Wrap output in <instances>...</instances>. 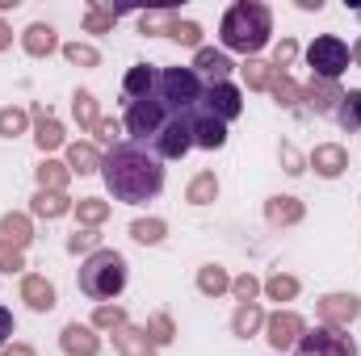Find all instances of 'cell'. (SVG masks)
Wrapping results in <instances>:
<instances>
[{"label":"cell","instance_id":"6da1fadb","mask_svg":"<svg viewBox=\"0 0 361 356\" xmlns=\"http://www.w3.org/2000/svg\"><path fill=\"white\" fill-rule=\"evenodd\" d=\"M101 177H105V189L118 201L139 205V201L160 197V189H164V160L152 147H143V143H118L101 160Z\"/></svg>","mask_w":361,"mask_h":356},{"label":"cell","instance_id":"7a4b0ae2","mask_svg":"<svg viewBox=\"0 0 361 356\" xmlns=\"http://www.w3.org/2000/svg\"><path fill=\"white\" fill-rule=\"evenodd\" d=\"M269 34H273V13H269V4H261V0H240V4H231V8L223 13V21H219L223 46H227V51H240V55H248V59L269 46Z\"/></svg>","mask_w":361,"mask_h":356},{"label":"cell","instance_id":"3957f363","mask_svg":"<svg viewBox=\"0 0 361 356\" xmlns=\"http://www.w3.org/2000/svg\"><path fill=\"white\" fill-rule=\"evenodd\" d=\"M126 289V260L114 248H97L80 265V293L92 302H109Z\"/></svg>","mask_w":361,"mask_h":356},{"label":"cell","instance_id":"277c9868","mask_svg":"<svg viewBox=\"0 0 361 356\" xmlns=\"http://www.w3.org/2000/svg\"><path fill=\"white\" fill-rule=\"evenodd\" d=\"M202 76L193 68H164L156 80V96L169 113H193L202 105Z\"/></svg>","mask_w":361,"mask_h":356},{"label":"cell","instance_id":"5b68a950","mask_svg":"<svg viewBox=\"0 0 361 356\" xmlns=\"http://www.w3.org/2000/svg\"><path fill=\"white\" fill-rule=\"evenodd\" d=\"M169 117H173V113L160 105V96H147V101H130V105H126V122H122V126L130 130V143H143V147H147V143L164 130Z\"/></svg>","mask_w":361,"mask_h":356},{"label":"cell","instance_id":"8992f818","mask_svg":"<svg viewBox=\"0 0 361 356\" xmlns=\"http://www.w3.org/2000/svg\"><path fill=\"white\" fill-rule=\"evenodd\" d=\"M349 46L341 42V38H332V34H324V38H315L311 46H307V63H311V72H315V80H336L345 68H349Z\"/></svg>","mask_w":361,"mask_h":356},{"label":"cell","instance_id":"52a82bcc","mask_svg":"<svg viewBox=\"0 0 361 356\" xmlns=\"http://www.w3.org/2000/svg\"><path fill=\"white\" fill-rule=\"evenodd\" d=\"M189 147H193V113H173L164 122V130L152 139V151L160 160H180Z\"/></svg>","mask_w":361,"mask_h":356},{"label":"cell","instance_id":"ba28073f","mask_svg":"<svg viewBox=\"0 0 361 356\" xmlns=\"http://www.w3.org/2000/svg\"><path fill=\"white\" fill-rule=\"evenodd\" d=\"M294 356H357V344H353V336H345L336 327H315L298 340Z\"/></svg>","mask_w":361,"mask_h":356},{"label":"cell","instance_id":"9c48e42d","mask_svg":"<svg viewBox=\"0 0 361 356\" xmlns=\"http://www.w3.org/2000/svg\"><path fill=\"white\" fill-rule=\"evenodd\" d=\"M302 336H307V323H302L294 310H277V314L265 319V340L273 344V352L277 356H286L290 348H298Z\"/></svg>","mask_w":361,"mask_h":356},{"label":"cell","instance_id":"30bf717a","mask_svg":"<svg viewBox=\"0 0 361 356\" xmlns=\"http://www.w3.org/2000/svg\"><path fill=\"white\" fill-rule=\"evenodd\" d=\"M197 109H206L210 117H219V122H235L240 117V109H244V96H240V89L235 84H206V92H202V105Z\"/></svg>","mask_w":361,"mask_h":356},{"label":"cell","instance_id":"8fae6325","mask_svg":"<svg viewBox=\"0 0 361 356\" xmlns=\"http://www.w3.org/2000/svg\"><path fill=\"white\" fill-rule=\"evenodd\" d=\"M357 314H361V298L357 293H324V298H319V319H324V327L345 331Z\"/></svg>","mask_w":361,"mask_h":356},{"label":"cell","instance_id":"7c38bea8","mask_svg":"<svg viewBox=\"0 0 361 356\" xmlns=\"http://www.w3.org/2000/svg\"><path fill=\"white\" fill-rule=\"evenodd\" d=\"M227 143V122L210 117L206 109H193V147H206V151H219Z\"/></svg>","mask_w":361,"mask_h":356},{"label":"cell","instance_id":"4fadbf2b","mask_svg":"<svg viewBox=\"0 0 361 356\" xmlns=\"http://www.w3.org/2000/svg\"><path fill=\"white\" fill-rule=\"evenodd\" d=\"M307 164H311L324 180H332V177H341V172L349 168V151H345L341 143H324V147H315V151H311V160H307Z\"/></svg>","mask_w":361,"mask_h":356},{"label":"cell","instance_id":"5bb4252c","mask_svg":"<svg viewBox=\"0 0 361 356\" xmlns=\"http://www.w3.org/2000/svg\"><path fill=\"white\" fill-rule=\"evenodd\" d=\"M341 84L336 80H315L311 76V84L302 89V101H307V109H315V113H336V105H341Z\"/></svg>","mask_w":361,"mask_h":356},{"label":"cell","instance_id":"9a60e30c","mask_svg":"<svg viewBox=\"0 0 361 356\" xmlns=\"http://www.w3.org/2000/svg\"><path fill=\"white\" fill-rule=\"evenodd\" d=\"M34 143H38V151L63 147V126L55 122V113L47 105H34Z\"/></svg>","mask_w":361,"mask_h":356},{"label":"cell","instance_id":"2e32d148","mask_svg":"<svg viewBox=\"0 0 361 356\" xmlns=\"http://www.w3.org/2000/svg\"><path fill=\"white\" fill-rule=\"evenodd\" d=\"M156 80H160V72H156L152 63H135V68L126 72V80H122L126 101H147V96H156Z\"/></svg>","mask_w":361,"mask_h":356},{"label":"cell","instance_id":"e0dca14e","mask_svg":"<svg viewBox=\"0 0 361 356\" xmlns=\"http://www.w3.org/2000/svg\"><path fill=\"white\" fill-rule=\"evenodd\" d=\"M21 302L30 306V310H51L55 306V285L47 281V276H38V272H30V276H21Z\"/></svg>","mask_w":361,"mask_h":356},{"label":"cell","instance_id":"ac0fdd59","mask_svg":"<svg viewBox=\"0 0 361 356\" xmlns=\"http://www.w3.org/2000/svg\"><path fill=\"white\" fill-rule=\"evenodd\" d=\"M59 344H63L68 356H97L101 352V340L92 336V327H85V323H68L63 336H59Z\"/></svg>","mask_w":361,"mask_h":356},{"label":"cell","instance_id":"d6986e66","mask_svg":"<svg viewBox=\"0 0 361 356\" xmlns=\"http://www.w3.org/2000/svg\"><path fill=\"white\" fill-rule=\"evenodd\" d=\"M21 46H25V55H34V59H47L51 51H59V34H55L47 21H34V25L21 34Z\"/></svg>","mask_w":361,"mask_h":356},{"label":"cell","instance_id":"ffe728a7","mask_svg":"<svg viewBox=\"0 0 361 356\" xmlns=\"http://www.w3.org/2000/svg\"><path fill=\"white\" fill-rule=\"evenodd\" d=\"M231 68H235V63H231L223 51H210V46H202V51H197V59H193V72H197V76H206L210 84H223Z\"/></svg>","mask_w":361,"mask_h":356},{"label":"cell","instance_id":"44dd1931","mask_svg":"<svg viewBox=\"0 0 361 356\" xmlns=\"http://www.w3.org/2000/svg\"><path fill=\"white\" fill-rule=\"evenodd\" d=\"M114 348L122 356H156V344L147 340V331L143 327H130V323L114 331Z\"/></svg>","mask_w":361,"mask_h":356},{"label":"cell","instance_id":"7402d4cb","mask_svg":"<svg viewBox=\"0 0 361 356\" xmlns=\"http://www.w3.org/2000/svg\"><path fill=\"white\" fill-rule=\"evenodd\" d=\"M265 218L273 227H294V222H302V201L298 197H269L265 201Z\"/></svg>","mask_w":361,"mask_h":356},{"label":"cell","instance_id":"603a6c76","mask_svg":"<svg viewBox=\"0 0 361 356\" xmlns=\"http://www.w3.org/2000/svg\"><path fill=\"white\" fill-rule=\"evenodd\" d=\"M101 151L92 147V143H72L68 147V172H80V177H92V172H101Z\"/></svg>","mask_w":361,"mask_h":356},{"label":"cell","instance_id":"cb8c5ba5","mask_svg":"<svg viewBox=\"0 0 361 356\" xmlns=\"http://www.w3.org/2000/svg\"><path fill=\"white\" fill-rule=\"evenodd\" d=\"M0 235H4V243H13L17 252H25L30 239H34V227H30L25 214H4V218H0Z\"/></svg>","mask_w":361,"mask_h":356},{"label":"cell","instance_id":"d4e9b609","mask_svg":"<svg viewBox=\"0 0 361 356\" xmlns=\"http://www.w3.org/2000/svg\"><path fill=\"white\" fill-rule=\"evenodd\" d=\"M265 327V310L257 306V302H244L235 314H231V331L240 336V340H248V336H257Z\"/></svg>","mask_w":361,"mask_h":356},{"label":"cell","instance_id":"484cf974","mask_svg":"<svg viewBox=\"0 0 361 356\" xmlns=\"http://www.w3.org/2000/svg\"><path fill=\"white\" fill-rule=\"evenodd\" d=\"M30 210H34L38 218H47V222H51V218H63V214L72 210V201H68L63 193H47V189H38V193H34V201H30Z\"/></svg>","mask_w":361,"mask_h":356},{"label":"cell","instance_id":"4316f807","mask_svg":"<svg viewBox=\"0 0 361 356\" xmlns=\"http://www.w3.org/2000/svg\"><path fill=\"white\" fill-rule=\"evenodd\" d=\"M214 197H219V177L214 172H197V177L189 180V189H185L189 205H210Z\"/></svg>","mask_w":361,"mask_h":356},{"label":"cell","instance_id":"83f0119b","mask_svg":"<svg viewBox=\"0 0 361 356\" xmlns=\"http://www.w3.org/2000/svg\"><path fill=\"white\" fill-rule=\"evenodd\" d=\"M34 172H38V189H47V193H63L68 189V177H72L68 164H59V160H42Z\"/></svg>","mask_w":361,"mask_h":356},{"label":"cell","instance_id":"f1b7e54d","mask_svg":"<svg viewBox=\"0 0 361 356\" xmlns=\"http://www.w3.org/2000/svg\"><path fill=\"white\" fill-rule=\"evenodd\" d=\"M197 289H202L206 298H219V293H227V289H231V276H227V268L202 265V268H197Z\"/></svg>","mask_w":361,"mask_h":356},{"label":"cell","instance_id":"f546056e","mask_svg":"<svg viewBox=\"0 0 361 356\" xmlns=\"http://www.w3.org/2000/svg\"><path fill=\"white\" fill-rule=\"evenodd\" d=\"M269 92H273V101H277L281 109H298V105H302V89H298V84H294L286 72H273Z\"/></svg>","mask_w":361,"mask_h":356},{"label":"cell","instance_id":"4dcf8cb0","mask_svg":"<svg viewBox=\"0 0 361 356\" xmlns=\"http://www.w3.org/2000/svg\"><path fill=\"white\" fill-rule=\"evenodd\" d=\"M336 122L345 130H361V89H349L336 105Z\"/></svg>","mask_w":361,"mask_h":356},{"label":"cell","instance_id":"1f68e13d","mask_svg":"<svg viewBox=\"0 0 361 356\" xmlns=\"http://www.w3.org/2000/svg\"><path fill=\"white\" fill-rule=\"evenodd\" d=\"M169 38L180 42V46H197V51H202V25H197V21H180L177 13L169 17Z\"/></svg>","mask_w":361,"mask_h":356},{"label":"cell","instance_id":"d6a6232c","mask_svg":"<svg viewBox=\"0 0 361 356\" xmlns=\"http://www.w3.org/2000/svg\"><path fill=\"white\" fill-rule=\"evenodd\" d=\"M72 210H76L80 227H101V222L109 218V201H101V197H85V201H76Z\"/></svg>","mask_w":361,"mask_h":356},{"label":"cell","instance_id":"836d02e7","mask_svg":"<svg viewBox=\"0 0 361 356\" xmlns=\"http://www.w3.org/2000/svg\"><path fill=\"white\" fill-rule=\"evenodd\" d=\"M72 113H76L80 130H97V122H101V117H97V96H92V92H85V89L72 96Z\"/></svg>","mask_w":361,"mask_h":356},{"label":"cell","instance_id":"e575fe53","mask_svg":"<svg viewBox=\"0 0 361 356\" xmlns=\"http://www.w3.org/2000/svg\"><path fill=\"white\" fill-rule=\"evenodd\" d=\"M164 235H169V227H164L160 218H139V222L130 227V239H135V243H147V248H152V243H164Z\"/></svg>","mask_w":361,"mask_h":356},{"label":"cell","instance_id":"d590c367","mask_svg":"<svg viewBox=\"0 0 361 356\" xmlns=\"http://www.w3.org/2000/svg\"><path fill=\"white\" fill-rule=\"evenodd\" d=\"M143 331H147V340H152L156 348H164V344H173V340H177V323H173L169 314H152Z\"/></svg>","mask_w":361,"mask_h":356},{"label":"cell","instance_id":"8d00e7d4","mask_svg":"<svg viewBox=\"0 0 361 356\" xmlns=\"http://www.w3.org/2000/svg\"><path fill=\"white\" fill-rule=\"evenodd\" d=\"M265 293H269L273 302H290V298H298V276H290V272H273L269 281H265Z\"/></svg>","mask_w":361,"mask_h":356},{"label":"cell","instance_id":"74e56055","mask_svg":"<svg viewBox=\"0 0 361 356\" xmlns=\"http://www.w3.org/2000/svg\"><path fill=\"white\" fill-rule=\"evenodd\" d=\"M25 122H30L25 109H17V105L0 109V139H17V134H25Z\"/></svg>","mask_w":361,"mask_h":356},{"label":"cell","instance_id":"f35d334b","mask_svg":"<svg viewBox=\"0 0 361 356\" xmlns=\"http://www.w3.org/2000/svg\"><path fill=\"white\" fill-rule=\"evenodd\" d=\"M63 59L76 63V68H97V63H101V51L89 46V42H68V46H63Z\"/></svg>","mask_w":361,"mask_h":356},{"label":"cell","instance_id":"ab89813d","mask_svg":"<svg viewBox=\"0 0 361 356\" xmlns=\"http://www.w3.org/2000/svg\"><path fill=\"white\" fill-rule=\"evenodd\" d=\"M240 72H244V84H248V89H269V84H273V63L248 59V63H244Z\"/></svg>","mask_w":361,"mask_h":356},{"label":"cell","instance_id":"60d3db41","mask_svg":"<svg viewBox=\"0 0 361 356\" xmlns=\"http://www.w3.org/2000/svg\"><path fill=\"white\" fill-rule=\"evenodd\" d=\"M114 21H118V13L105 8V4H89V13H85V30H89V34H105V30H114Z\"/></svg>","mask_w":361,"mask_h":356},{"label":"cell","instance_id":"b9f144b4","mask_svg":"<svg viewBox=\"0 0 361 356\" xmlns=\"http://www.w3.org/2000/svg\"><path fill=\"white\" fill-rule=\"evenodd\" d=\"M97 248H101V235H97V227H80V231H76V235H68V252H72V256H80V252H97Z\"/></svg>","mask_w":361,"mask_h":356},{"label":"cell","instance_id":"7bdbcfd3","mask_svg":"<svg viewBox=\"0 0 361 356\" xmlns=\"http://www.w3.org/2000/svg\"><path fill=\"white\" fill-rule=\"evenodd\" d=\"M92 327L118 331V327H126V310H122V306H97V310H92Z\"/></svg>","mask_w":361,"mask_h":356},{"label":"cell","instance_id":"ee69618b","mask_svg":"<svg viewBox=\"0 0 361 356\" xmlns=\"http://www.w3.org/2000/svg\"><path fill=\"white\" fill-rule=\"evenodd\" d=\"M231 293L240 298V306H244V302H257V293H261V281H257L252 272H244V276H235V281H231Z\"/></svg>","mask_w":361,"mask_h":356},{"label":"cell","instance_id":"f6af8a7d","mask_svg":"<svg viewBox=\"0 0 361 356\" xmlns=\"http://www.w3.org/2000/svg\"><path fill=\"white\" fill-rule=\"evenodd\" d=\"M294 59H298V42H294V38H281L277 51H273V72H286Z\"/></svg>","mask_w":361,"mask_h":356},{"label":"cell","instance_id":"bcb514c9","mask_svg":"<svg viewBox=\"0 0 361 356\" xmlns=\"http://www.w3.org/2000/svg\"><path fill=\"white\" fill-rule=\"evenodd\" d=\"M169 17L173 13H143L139 17V30L143 34H169Z\"/></svg>","mask_w":361,"mask_h":356},{"label":"cell","instance_id":"7dc6e473","mask_svg":"<svg viewBox=\"0 0 361 356\" xmlns=\"http://www.w3.org/2000/svg\"><path fill=\"white\" fill-rule=\"evenodd\" d=\"M21 268H25L21 252H17L13 243H4V239H0V272H21Z\"/></svg>","mask_w":361,"mask_h":356},{"label":"cell","instance_id":"c3c4849f","mask_svg":"<svg viewBox=\"0 0 361 356\" xmlns=\"http://www.w3.org/2000/svg\"><path fill=\"white\" fill-rule=\"evenodd\" d=\"M281 164H286V172H290V177L307 172V160H302V155H298V151H294L290 143H281Z\"/></svg>","mask_w":361,"mask_h":356},{"label":"cell","instance_id":"681fc988","mask_svg":"<svg viewBox=\"0 0 361 356\" xmlns=\"http://www.w3.org/2000/svg\"><path fill=\"white\" fill-rule=\"evenodd\" d=\"M118 134H122V126H118L114 117H101V122H97V139H101V143L118 147Z\"/></svg>","mask_w":361,"mask_h":356},{"label":"cell","instance_id":"f907efd6","mask_svg":"<svg viewBox=\"0 0 361 356\" xmlns=\"http://www.w3.org/2000/svg\"><path fill=\"white\" fill-rule=\"evenodd\" d=\"M8 336H13V314H8V306H0V348H4Z\"/></svg>","mask_w":361,"mask_h":356},{"label":"cell","instance_id":"816d5d0a","mask_svg":"<svg viewBox=\"0 0 361 356\" xmlns=\"http://www.w3.org/2000/svg\"><path fill=\"white\" fill-rule=\"evenodd\" d=\"M0 356H38V352H34L30 344H13V348H4Z\"/></svg>","mask_w":361,"mask_h":356},{"label":"cell","instance_id":"f5cc1de1","mask_svg":"<svg viewBox=\"0 0 361 356\" xmlns=\"http://www.w3.org/2000/svg\"><path fill=\"white\" fill-rule=\"evenodd\" d=\"M8 42H13V30H8V25L0 21V51H8Z\"/></svg>","mask_w":361,"mask_h":356},{"label":"cell","instance_id":"db71d44e","mask_svg":"<svg viewBox=\"0 0 361 356\" xmlns=\"http://www.w3.org/2000/svg\"><path fill=\"white\" fill-rule=\"evenodd\" d=\"M349 55H353V59H357V63H361V38H357V46H353V51H349Z\"/></svg>","mask_w":361,"mask_h":356},{"label":"cell","instance_id":"11a10c76","mask_svg":"<svg viewBox=\"0 0 361 356\" xmlns=\"http://www.w3.org/2000/svg\"><path fill=\"white\" fill-rule=\"evenodd\" d=\"M357 17H361V8H357Z\"/></svg>","mask_w":361,"mask_h":356}]
</instances>
